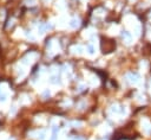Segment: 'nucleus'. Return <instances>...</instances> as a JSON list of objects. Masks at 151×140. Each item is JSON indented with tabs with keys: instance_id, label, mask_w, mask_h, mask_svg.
<instances>
[{
	"instance_id": "f257e3e1",
	"label": "nucleus",
	"mask_w": 151,
	"mask_h": 140,
	"mask_svg": "<svg viewBox=\"0 0 151 140\" xmlns=\"http://www.w3.org/2000/svg\"><path fill=\"white\" fill-rule=\"evenodd\" d=\"M128 77L130 79V82L131 83H137L138 82V79H139V76L137 74H129Z\"/></svg>"
},
{
	"instance_id": "f03ea898",
	"label": "nucleus",
	"mask_w": 151,
	"mask_h": 140,
	"mask_svg": "<svg viewBox=\"0 0 151 140\" xmlns=\"http://www.w3.org/2000/svg\"><path fill=\"white\" fill-rule=\"evenodd\" d=\"M123 38H125L126 41H129V42H130V41H131V35L125 31V32H123Z\"/></svg>"
}]
</instances>
